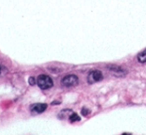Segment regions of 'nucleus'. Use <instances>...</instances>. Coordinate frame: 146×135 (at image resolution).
Returning <instances> with one entry per match:
<instances>
[{
    "instance_id": "1",
    "label": "nucleus",
    "mask_w": 146,
    "mask_h": 135,
    "mask_svg": "<svg viewBox=\"0 0 146 135\" xmlns=\"http://www.w3.org/2000/svg\"><path fill=\"white\" fill-rule=\"evenodd\" d=\"M37 85L41 90H49L51 89L54 85L53 79L46 75H40L37 78Z\"/></svg>"
},
{
    "instance_id": "2",
    "label": "nucleus",
    "mask_w": 146,
    "mask_h": 135,
    "mask_svg": "<svg viewBox=\"0 0 146 135\" xmlns=\"http://www.w3.org/2000/svg\"><path fill=\"white\" fill-rule=\"evenodd\" d=\"M103 78V75L101 71H97V70H94V71H91L88 75V83L89 85H93L95 83H99L101 80H102Z\"/></svg>"
},
{
    "instance_id": "3",
    "label": "nucleus",
    "mask_w": 146,
    "mask_h": 135,
    "mask_svg": "<svg viewBox=\"0 0 146 135\" xmlns=\"http://www.w3.org/2000/svg\"><path fill=\"white\" fill-rule=\"evenodd\" d=\"M79 84V77L76 75H68L62 78V85L64 87H74Z\"/></svg>"
},
{
    "instance_id": "4",
    "label": "nucleus",
    "mask_w": 146,
    "mask_h": 135,
    "mask_svg": "<svg viewBox=\"0 0 146 135\" xmlns=\"http://www.w3.org/2000/svg\"><path fill=\"white\" fill-rule=\"evenodd\" d=\"M107 69L113 75H115L117 77H122L127 75L126 71H124L121 67H118L116 65H109V66H107Z\"/></svg>"
},
{
    "instance_id": "5",
    "label": "nucleus",
    "mask_w": 146,
    "mask_h": 135,
    "mask_svg": "<svg viewBox=\"0 0 146 135\" xmlns=\"http://www.w3.org/2000/svg\"><path fill=\"white\" fill-rule=\"evenodd\" d=\"M47 109L46 103H36L31 106V111L33 113H42Z\"/></svg>"
},
{
    "instance_id": "6",
    "label": "nucleus",
    "mask_w": 146,
    "mask_h": 135,
    "mask_svg": "<svg viewBox=\"0 0 146 135\" xmlns=\"http://www.w3.org/2000/svg\"><path fill=\"white\" fill-rule=\"evenodd\" d=\"M137 61L140 63V64H143V63H146V49L142 52H140L138 55H137Z\"/></svg>"
},
{
    "instance_id": "7",
    "label": "nucleus",
    "mask_w": 146,
    "mask_h": 135,
    "mask_svg": "<svg viewBox=\"0 0 146 135\" xmlns=\"http://www.w3.org/2000/svg\"><path fill=\"white\" fill-rule=\"evenodd\" d=\"M73 113V111L71 109H64L59 113V118L60 119H64L66 116H70Z\"/></svg>"
},
{
    "instance_id": "8",
    "label": "nucleus",
    "mask_w": 146,
    "mask_h": 135,
    "mask_svg": "<svg viewBox=\"0 0 146 135\" xmlns=\"http://www.w3.org/2000/svg\"><path fill=\"white\" fill-rule=\"evenodd\" d=\"M69 119H70V122L74 123V122H76V121H80V120H81V117H80L77 113H74V112H73V113L69 116Z\"/></svg>"
},
{
    "instance_id": "9",
    "label": "nucleus",
    "mask_w": 146,
    "mask_h": 135,
    "mask_svg": "<svg viewBox=\"0 0 146 135\" xmlns=\"http://www.w3.org/2000/svg\"><path fill=\"white\" fill-rule=\"evenodd\" d=\"M88 114H89V109L88 108H86V107L82 108V115L83 116H87Z\"/></svg>"
},
{
    "instance_id": "10",
    "label": "nucleus",
    "mask_w": 146,
    "mask_h": 135,
    "mask_svg": "<svg viewBox=\"0 0 146 135\" xmlns=\"http://www.w3.org/2000/svg\"><path fill=\"white\" fill-rule=\"evenodd\" d=\"M29 85H31V86H35L36 84H37V80H35V78L33 77V76H31L30 78H29Z\"/></svg>"
},
{
    "instance_id": "11",
    "label": "nucleus",
    "mask_w": 146,
    "mask_h": 135,
    "mask_svg": "<svg viewBox=\"0 0 146 135\" xmlns=\"http://www.w3.org/2000/svg\"><path fill=\"white\" fill-rule=\"evenodd\" d=\"M5 73H7V70H6V68H4L3 66H1V65H0V75H3Z\"/></svg>"
}]
</instances>
